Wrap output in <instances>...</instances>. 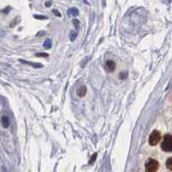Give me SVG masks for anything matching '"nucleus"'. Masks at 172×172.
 <instances>
[{
    "label": "nucleus",
    "instance_id": "obj_15",
    "mask_svg": "<svg viewBox=\"0 0 172 172\" xmlns=\"http://www.w3.org/2000/svg\"><path fill=\"white\" fill-rule=\"evenodd\" d=\"M35 18H38V19H47V16H37V15H35Z\"/></svg>",
    "mask_w": 172,
    "mask_h": 172
},
{
    "label": "nucleus",
    "instance_id": "obj_12",
    "mask_svg": "<svg viewBox=\"0 0 172 172\" xmlns=\"http://www.w3.org/2000/svg\"><path fill=\"white\" fill-rule=\"evenodd\" d=\"M96 157H97V153H94V154L92 155V157H90V160L89 164H93L95 161H96Z\"/></svg>",
    "mask_w": 172,
    "mask_h": 172
},
{
    "label": "nucleus",
    "instance_id": "obj_7",
    "mask_svg": "<svg viewBox=\"0 0 172 172\" xmlns=\"http://www.w3.org/2000/svg\"><path fill=\"white\" fill-rule=\"evenodd\" d=\"M20 62L24 63V64H27V65H32L35 68H40V67H42L41 64H36V63L35 64V63H32L30 61H25V60H20Z\"/></svg>",
    "mask_w": 172,
    "mask_h": 172
},
{
    "label": "nucleus",
    "instance_id": "obj_3",
    "mask_svg": "<svg viewBox=\"0 0 172 172\" xmlns=\"http://www.w3.org/2000/svg\"><path fill=\"white\" fill-rule=\"evenodd\" d=\"M161 140V133H159L157 130L152 131L151 133L150 138H149V143L151 146H156L158 144V142Z\"/></svg>",
    "mask_w": 172,
    "mask_h": 172
},
{
    "label": "nucleus",
    "instance_id": "obj_16",
    "mask_svg": "<svg viewBox=\"0 0 172 172\" xmlns=\"http://www.w3.org/2000/svg\"><path fill=\"white\" fill-rule=\"evenodd\" d=\"M53 12L54 13V14H55V15H56V16H61V15H60V12H59V11H58L57 10H53Z\"/></svg>",
    "mask_w": 172,
    "mask_h": 172
},
{
    "label": "nucleus",
    "instance_id": "obj_4",
    "mask_svg": "<svg viewBox=\"0 0 172 172\" xmlns=\"http://www.w3.org/2000/svg\"><path fill=\"white\" fill-rule=\"evenodd\" d=\"M106 68L109 71H114L115 69V63L113 60H108L106 62Z\"/></svg>",
    "mask_w": 172,
    "mask_h": 172
},
{
    "label": "nucleus",
    "instance_id": "obj_6",
    "mask_svg": "<svg viewBox=\"0 0 172 172\" xmlns=\"http://www.w3.org/2000/svg\"><path fill=\"white\" fill-rule=\"evenodd\" d=\"M67 15L69 16H76L78 15V10L77 8H70L67 10Z\"/></svg>",
    "mask_w": 172,
    "mask_h": 172
},
{
    "label": "nucleus",
    "instance_id": "obj_2",
    "mask_svg": "<svg viewBox=\"0 0 172 172\" xmlns=\"http://www.w3.org/2000/svg\"><path fill=\"white\" fill-rule=\"evenodd\" d=\"M158 167H159L158 162L155 159L150 158L146 164V172H156Z\"/></svg>",
    "mask_w": 172,
    "mask_h": 172
},
{
    "label": "nucleus",
    "instance_id": "obj_1",
    "mask_svg": "<svg viewBox=\"0 0 172 172\" xmlns=\"http://www.w3.org/2000/svg\"><path fill=\"white\" fill-rule=\"evenodd\" d=\"M161 148L163 151L166 152H171L172 151V137L171 134L165 135L164 138V140L162 142Z\"/></svg>",
    "mask_w": 172,
    "mask_h": 172
},
{
    "label": "nucleus",
    "instance_id": "obj_5",
    "mask_svg": "<svg viewBox=\"0 0 172 172\" xmlns=\"http://www.w3.org/2000/svg\"><path fill=\"white\" fill-rule=\"evenodd\" d=\"M78 96H80V97H83V96H85L87 93V88H86V86L85 85H82L79 87V89L78 90Z\"/></svg>",
    "mask_w": 172,
    "mask_h": 172
},
{
    "label": "nucleus",
    "instance_id": "obj_9",
    "mask_svg": "<svg viewBox=\"0 0 172 172\" xmlns=\"http://www.w3.org/2000/svg\"><path fill=\"white\" fill-rule=\"evenodd\" d=\"M43 47L45 49H49V48H51L52 47V40L49 39H47L45 40V42H44V44H43Z\"/></svg>",
    "mask_w": 172,
    "mask_h": 172
},
{
    "label": "nucleus",
    "instance_id": "obj_8",
    "mask_svg": "<svg viewBox=\"0 0 172 172\" xmlns=\"http://www.w3.org/2000/svg\"><path fill=\"white\" fill-rule=\"evenodd\" d=\"M2 124L4 126V127H8L9 125H10V120H9L8 116H6V115H4L3 117H2Z\"/></svg>",
    "mask_w": 172,
    "mask_h": 172
},
{
    "label": "nucleus",
    "instance_id": "obj_14",
    "mask_svg": "<svg viewBox=\"0 0 172 172\" xmlns=\"http://www.w3.org/2000/svg\"><path fill=\"white\" fill-rule=\"evenodd\" d=\"M72 23H73V24H74L77 28L79 26V22H78V20H76V19H74V20L72 21Z\"/></svg>",
    "mask_w": 172,
    "mask_h": 172
},
{
    "label": "nucleus",
    "instance_id": "obj_13",
    "mask_svg": "<svg viewBox=\"0 0 172 172\" xmlns=\"http://www.w3.org/2000/svg\"><path fill=\"white\" fill-rule=\"evenodd\" d=\"M36 56L37 57H47L48 56V54H46V53H40V54H36Z\"/></svg>",
    "mask_w": 172,
    "mask_h": 172
},
{
    "label": "nucleus",
    "instance_id": "obj_11",
    "mask_svg": "<svg viewBox=\"0 0 172 172\" xmlns=\"http://www.w3.org/2000/svg\"><path fill=\"white\" fill-rule=\"evenodd\" d=\"M172 157H169L168 158V160H167V162H166V166H167V168L169 169V171H171L172 170Z\"/></svg>",
    "mask_w": 172,
    "mask_h": 172
},
{
    "label": "nucleus",
    "instance_id": "obj_10",
    "mask_svg": "<svg viewBox=\"0 0 172 172\" xmlns=\"http://www.w3.org/2000/svg\"><path fill=\"white\" fill-rule=\"evenodd\" d=\"M77 38V32L75 31H71L70 32V40L71 41H74L75 39Z\"/></svg>",
    "mask_w": 172,
    "mask_h": 172
},
{
    "label": "nucleus",
    "instance_id": "obj_17",
    "mask_svg": "<svg viewBox=\"0 0 172 172\" xmlns=\"http://www.w3.org/2000/svg\"><path fill=\"white\" fill-rule=\"evenodd\" d=\"M46 4V6H47V7L50 6V5L52 4V1H47V2H46V4Z\"/></svg>",
    "mask_w": 172,
    "mask_h": 172
}]
</instances>
